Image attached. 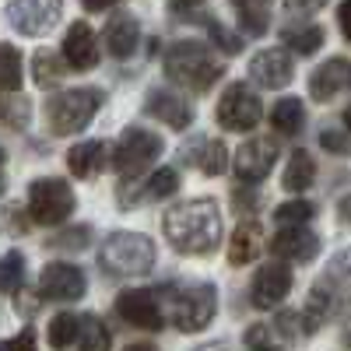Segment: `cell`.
I'll return each mask as SVG.
<instances>
[{
  "instance_id": "obj_1",
  "label": "cell",
  "mask_w": 351,
  "mask_h": 351,
  "mask_svg": "<svg viewBox=\"0 0 351 351\" xmlns=\"http://www.w3.org/2000/svg\"><path fill=\"white\" fill-rule=\"evenodd\" d=\"M162 232L176 253L186 256H208L218 243H221V215L218 204L211 197H197V200H183L176 208L165 211Z\"/></svg>"
},
{
  "instance_id": "obj_2",
  "label": "cell",
  "mask_w": 351,
  "mask_h": 351,
  "mask_svg": "<svg viewBox=\"0 0 351 351\" xmlns=\"http://www.w3.org/2000/svg\"><path fill=\"white\" fill-rule=\"evenodd\" d=\"M225 74V64L211 53L208 43H172L165 49V77L190 88V92H208L215 88V81H221Z\"/></svg>"
},
{
  "instance_id": "obj_3",
  "label": "cell",
  "mask_w": 351,
  "mask_h": 351,
  "mask_svg": "<svg viewBox=\"0 0 351 351\" xmlns=\"http://www.w3.org/2000/svg\"><path fill=\"white\" fill-rule=\"evenodd\" d=\"M99 267L109 278H137L155 267V243L141 232H112L99 250Z\"/></svg>"
},
{
  "instance_id": "obj_4",
  "label": "cell",
  "mask_w": 351,
  "mask_h": 351,
  "mask_svg": "<svg viewBox=\"0 0 351 351\" xmlns=\"http://www.w3.org/2000/svg\"><path fill=\"white\" fill-rule=\"evenodd\" d=\"M99 106H102L99 88H67V92H56L53 99H46V127L56 137L81 134L95 120Z\"/></svg>"
},
{
  "instance_id": "obj_5",
  "label": "cell",
  "mask_w": 351,
  "mask_h": 351,
  "mask_svg": "<svg viewBox=\"0 0 351 351\" xmlns=\"http://www.w3.org/2000/svg\"><path fill=\"white\" fill-rule=\"evenodd\" d=\"M215 309H218L215 285H186L172 295V324L183 334L204 330L215 319Z\"/></svg>"
},
{
  "instance_id": "obj_6",
  "label": "cell",
  "mask_w": 351,
  "mask_h": 351,
  "mask_svg": "<svg viewBox=\"0 0 351 351\" xmlns=\"http://www.w3.org/2000/svg\"><path fill=\"white\" fill-rule=\"evenodd\" d=\"M64 14V0H8L4 21L25 39H39L53 32Z\"/></svg>"
},
{
  "instance_id": "obj_7",
  "label": "cell",
  "mask_w": 351,
  "mask_h": 351,
  "mask_svg": "<svg viewBox=\"0 0 351 351\" xmlns=\"http://www.w3.org/2000/svg\"><path fill=\"white\" fill-rule=\"evenodd\" d=\"M28 215L39 225H60L74 215V190L64 180H36L28 186Z\"/></svg>"
},
{
  "instance_id": "obj_8",
  "label": "cell",
  "mask_w": 351,
  "mask_h": 351,
  "mask_svg": "<svg viewBox=\"0 0 351 351\" xmlns=\"http://www.w3.org/2000/svg\"><path fill=\"white\" fill-rule=\"evenodd\" d=\"M165 152V141L152 130H144V127H127L120 144H116V155H112V165L120 176H141L144 169H148L158 155Z\"/></svg>"
},
{
  "instance_id": "obj_9",
  "label": "cell",
  "mask_w": 351,
  "mask_h": 351,
  "mask_svg": "<svg viewBox=\"0 0 351 351\" xmlns=\"http://www.w3.org/2000/svg\"><path fill=\"white\" fill-rule=\"evenodd\" d=\"M263 120V102L260 95L253 92L250 84L236 81V84H228L221 99H218V123L225 130H253L256 123Z\"/></svg>"
},
{
  "instance_id": "obj_10",
  "label": "cell",
  "mask_w": 351,
  "mask_h": 351,
  "mask_svg": "<svg viewBox=\"0 0 351 351\" xmlns=\"http://www.w3.org/2000/svg\"><path fill=\"white\" fill-rule=\"evenodd\" d=\"M116 313L137 330H162L165 327V313H162V302H158V291H152V288H127V291H120V295H116Z\"/></svg>"
},
{
  "instance_id": "obj_11",
  "label": "cell",
  "mask_w": 351,
  "mask_h": 351,
  "mask_svg": "<svg viewBox=\"0 0 351 351\" xmlns=\"http://www.w3.org/2000/svg\"><path fill=\"white\" fill-rule=\"evenodd\" d=\"M88 291V281H84V271L74 267V263H46L43 274H39V295L49 299V302H77Z\"/></svg>"
},
{
  "instance_id": "obj_12",
  "label": "cell",
  "mask_w": 351,
  "mask_h": 351,
  "mask_svg": "<svg viewBox=\"0 0 351 351\" xmlns=\"http://www.w3.org/2000/svg\"><path fill=\"white\" fill-rule=\"evenodd\" d=\"M278 162V141L271 137H250L236 152V176L239 183H260L263 176H271Z\"/></svg>"
},
{
  "instance_id": "obj_13",
  "label": "cell",
  "mask_w": 351,
  "mask_h": 351,
  "mask_svg": "<svg viewBox=\"0 0 351 351\" xmlns=\"http://www.w3.org/2000/svg\"><path fill=\"white\" fill-rule=\"evenodd\" d=\"M274 256L291 260V263H309L319 253V236L309 225H281L271 239Z\"/></svg>"
},
{
  "instance_id": "obj_14",
  "label": "cell",
  "mask_w": 351,
  "mask_h": 351,
  "mask_svg": "<svg viewBox=\"0 0 351 351\" xmlns=\"http://www.w3.org/2000/svg\"><path fill=\"white\" fill-rule=\"evenodd\" d=\"M288 291H291V271H288V263H263V267L253 274L250 299H253L256 309H271V306L285 302Z\"/></svg>"
},
{
  "instance_id": "obj_15",
  "label": "cell",
  "mask_w": 351,
  "mask_h": 351,
  "mask_svg": "<svg viewBox=\"0 0 351 351\" xmlns=\"http://www.w3.org/2000/svg\"><path fill=\"white\" fill-rule=\"evenodd\" d=\"M64 64L74 71H92L99 64V39L88 21H74L64 36Z\"/></svg>"
},
{
  "instance_id": "obj_16",
  "label": "cell",
  "mask_w": 351,
  "mask_h": 351,
  "mask_svg": "<svg viewBox=\"0 0 351 351\" xmlns=\"http://www.w3.org/2000/svg\"><path fill=\"white\" fill-rule=\"evenodd\" d=\"M250 77H253V84L278 92V88H285L291 81V56L285 49H260L250 60Z\"/></svg>"
},
{
  "instance_id": "obj_17",
  "label": "cell",
  "mask_w": 351,
  "mask_h": 351,
  "mask_svg": "<svg viewBox=\"0 0 351 351\" xmlns=\"http://www.w3.org/2000/svg\"><path fill=\"white\" fill-rule=\"evenodd\" d=\"M263 246H267V239H263V225L246 218L236 225V232H232V239H228V263L232 267H243V263H253Z\"/></svg>"
},
{
  "instance_id": "obj_18",
  "label": "cell",
  "mask_w": 351,
  "mask_h": 351,
  "mask_svg": "<svg viewBox=\"0 0 351 351\" xmlns=\"http://www.w3.org/2000/svg\"><path fill=\"white\" fill-rule=\"evenodd\" d=\"M144 109H148L152 116H158L162 123H169L172 130H186L193 123V109L180 95L165 92V88H152L148 99H144Z\"/></svg>"
},
{
  "instance_id": "obj_19",
  "label": "cell",
  "mask_w": 351,
  "mask_h": 351,
  "mask_svg": "<svg viewBox=\"0 0 351 351\" xmlns=\"http://www.w3.org/2000/svg\"><path fill=\"white\" fill-rule=\"evenodd\" d=\"M334 302H337V288H334V278H324V281H316V288L309 291V302L306 309L299 313V324L306 334H316L319 327L330 319L334 313Z\"/></svg>"
},
{
  "instance_id": "obj_20",
  "label": "cell",
  "mask_w": 351,
  "mask_h": 351,
  "mask_svg": "<svg viewBox=\"0 0 351 351\" xmlns=\"http://www.w3.org/2000/svg\"><path fill=\"white\" fill-rule=\"evenodd\" d=\"M348 88V60L344 56H330L327 64H319L313 74H309V95L316 102H330L337 92Z\"/></svg>"
},
{
  "instance_id": "obj_21",
  "label": "cell",
  "mask_w": 351,
  "mask_h": 351,
  "mask_svg": "<svg viewBox=\"0 0 351 351\" xmlns=\"http://www.w3.org/2000/svg\"><path fill=\"white\" fill-rule=\"evenodd\" d=\"M141 43V21L134 14H116L106 25V49L116 56V60H127V56L137 49Z\"/></svg>"
},
{
  "instance_id": "obj_22",
  "label": "cell",
  "mask_w": 351,
  "mask_h": 351,
  "mask_svg": "<svg viewBox=\"0 0 351 351\" xmlns=\"http://www.w3.org/2000/svg\"><path fill=\"white\" fill-rule=\"evenodd\" d=\"M106 155H109V148L102 141H81L67 152V169L77 176V180H92L95 172H102Z\"/></svg>"
},
{
  "instance_id": "obj_23",
  "label": "cell",
  "mask_w": 351,
  "mask_h": 351,
  "mask_svg": "<svg viewBox=\"0 0 351 351\" xmlns=\"http://www.w3.org/2000/svg\"><path fill=\"white\" fill-rule=\"evenodd\" d=\"M313 180H316V162H313V155L309 152H295L288 158V165H285V176H281V183H285V190L288 193H302V190H309L313 186Z\"/></svg>"
},
{
  "instance_id": "obj_24",
  "label": "cell",
  "mask_w": 351,
  "mask_h": 351,
  "mask_svg": "<svg viewBox=\"0 0 351 351\" xmlns=\"http://www.w3.org/2000/svg\"><path fill=\"white\" fill-rule=\"evenodd\" d=\"M271 127H274L278 134H285V137L302 134V127H306V106H302L299 99H281V102H274V109H271Z\"/></svg>"
},
{
  "instance_id": "obj_25",
  "label": "cell",
  "mask_w": 351,
  "mask_h": 351,
  "mask_svg": "<svg viewBox=\"0 0 351 351\" xmlns=\"http://www.w3.org/2000/svg\"><path fill=\"white\" fill-rule=\"evenodd\" d=\"M67 74V64H64V56L60 53H53V49H39L32 56V77L39 88H56L64 81Z\"/></svg>"
},
{
  "instance_id": "obj_26",
  "label": "cell",
  "mask_w": 351,
  "mask_h": 351,
  "mask_svg": "<svg viewBox=\"0 0 351 351\" xmlns=\"http://www.w3.org/2000/svg\"><path fill=\"white\" fill-rule=\"evenodd\" d=\"M267 4L271 0H232V8L239 11V28L246 36L267 32Z\"/></svg>"
},
{
  "instance_id": "obj_27",
  "label": "cell",
  "mask_w": 351,
  "mask_h": 351,
  "mask_svg": "<svg viewBox=\"0 0 351 351\" xmlns=\"http://www.w3.org/2000/svg\"><path fill=\"white\" fill-rule=\"evenodd\" d=\"M77 330H81V319H77L74 313H56V316L49 319V330H46L49 348H53V351H67V348L77 341Z\"/></svg>"
},
{
  "instance_id": "obj_28",
  "label": "cell",
  "mask_w": 351,
  "mask_h": 351,
  "mask_svg": "<svg viewBox=\"0 0 351 351\" xmlns=\"http://www.w3.org/2000/svg\"><path fill=\"white\" fill-rule=\"evenodd\" d=\"M285 46L299 56H313L324 46V28L319 25H299V28H285Z\"/></svg>"
},
{
  "instance_id": "obj_29",
  "label": "cell",
  "mask_w": 351,
  "mask_h": 351,
  "mask_svg": "<svg viewBox=\"0 0 351 351\" xmlns=\"http://www.w3.org/2000/svg\"><path fill=\"white\" fill-rule=\"evenodd\" d=\"M21 88V53L11 43H0V92L14 95Z\"/></svg>"
},
{
  "instance_id": "obj_30",
  "label": "cell",
  "mask_w": 351,
  "mask_h": 351,
  "mask_svg": "<svg viewBox=\"0 0 351 351\" xmlns=\"http://www.w3.org/2000/svg\"><path fill=\"white\" fill-rule=\"evenodd\" d=\"M77 344H81V351H109L112 348V334H109V327L102 324V319L88 316V319H81Z\"/></svg>"
},
{
  "instance_id": "obj_31",
  "label": "cell",
  "mask_w": 351,
  "mask_h": 351,
  "mask_svg": "<svg viewBox=\"0 0 351 351\" xmlns=\"http://www.w3.org/2000/svg\"><path fill=\"white\" fill-rule=\"evenodd\" d=\"M28 116H32V102H28L25 95L0 99V127H8V130H25V127H28Z\"/></svg>"
},
{
  "instance_id": "obj_32",
  "label": "cell",
  "mask_w": 351,
  "mask_h": 351,
  "mask_svg": "<svg viewBox=\"0 0 351 351\" xmlns=\"http://www.w3.org/2000/svg\"><path fill=\"white\" fill-rule=\"evenodd\" d=\"M25 281V256L18 250L0 256V291H21Z\"/></svg>"
},
{
  "instance_id": "obj_33",
  "label": "cell",
  "mask_w": 351,
  "mask_h": 351,
  "mask_svg": "<svg viewBox=\"0 0 351 351\" xmlns=\"http://www.w3.org/2000/svg\"><path fill=\"white\" fill-rule=\"evenodd\" d=\"M88 243H92V228L88 225H74V228H64V232H56V236L46 239V250H84Z\"/></svg>"
},
{
  "instance_id": "obj_34",
  "label": "cell",
  "mask_w": 351,
  "mask_h": 351,
  "mask_svg": "<svg viewBox=\"0 0 351 351\" xmlns=\"http://www.w3.org/2000/svg\"><path fill=\"white\" fill-rule=\"evenodd\" d=\"M313 204L309 200H302V197H295V200H288V204H281V208H274V221L278 225H306L309 218H313Z\"/></svg>"
},
{
  "instance_id": "obj_35",
  "label": "cell",
  "mask_w": 351,
  "mask_h": 351,
  "mask_svg": "<svg viewBox=\"0 0 351 351\" xmlns=\"http://www.w3.org/2000/svg\"><path fill=\"white\" fill-rule=\"evenodd\" d=\"M204 176H221L228 169V152H225V144L221 141H204V155L197 158Z\"/></svg>"
},
{
  "instance_id": "obj_36",
  "label": "cell",
  "mask_w": 351,
  "mask_h": 351,
  "mask_svg": "<svg viewBox=\"0 0 351 351\" xmlns=\"http://www.w3.org/2000/svg\"><path fill=\"white\" fill-rule=\"evenodd\" d=\"M176 190H180V172H176V169H158L148 180V197H155V200L172 197Z\"/></svg>"
},
{
  "instance_id": "obj_37",
  "label": "cell",
  "mask_w": 351,
  "mask_h": 351,
  "mask_svg": "<svg viewBox=\"0 0 351 351\" xmlns=\"http://www.w3.org/2000/svg\"><path fill=\"white\" fill-rule=\"evenodd\" d=\"M204 21H208V32H211V39L218 43V49H225V53H239V39H236V36H228L218 18H204Z\"/></svg>"
},
{
  "instance_id": "obj_38",
  "label": "cell",
  "mask_w": 351,
  "mask_h": 351,
  "mask_svg": "<svg viewBox=\"0 0 351 351\" xmlns=\"http://www.w3.org/2000/svg\"><path fill=\"white\" fill-rule=\"evenodd\" d=\"M232 204H236V211L239 215H246V218H253V211H256V193L250 190V186H236V190H232Z\"/></svg>"
},
{
  "instance_id": "obj_39",
  "label": "cell",
  "mask_w": 351,
  "mask_h": 351,
  "mask_svg": "<svg viewBox=\"0 0 351 351\" xmlns=\"http://www.w3.org/2000/svg\"><path fill=\"white\" fill-rule=\"evenodd\" d=\"M319 144H324V152H330V155H344V152H348V134L324 127V134H319Z\"/></svg>"
},
{
  "instance_id": "obj_40",
  "label": "cell",
  "mask_w": 351,
  "mask_h": 351,
  "mask_svg": "<svg viewBox=\"0 0 351 351\" xmlns=\"http://www.w3.org/2000/svg\"><path fill=\"white\" fill-rule=\"evenodd\" d=\"M0 351H36V334L32 330H21L18 337L4 341V348H0Z\"/></svg>"
},
{
  "instance_id": "obj_41",
  "label": "cell",
  "mask_w": 351,
  "mask_h": 351,
  "mask_svg": "<svg viewBox=\"0 0 351 351\" xmlns=\"http://www.w3.org/2000/svg\"><path fill=\"white\" fill-rule=\"evenodd\" d=\"M324 4H327V0H285V11L288 14H313Z\"/></svg>"
},
{
  "instance_id": "obj_42",
  "label": "cell",
  "mask_w": 351,
  "mask_h": 351,
  "mask_svg": "<svg viewBox=\"0 0 351 351\" xmlns=\"http://www.w3.org/2000/svg\"><path fill=\"white\" fill-rule=\"evenodd\" d=\"M278 327H281V334H285V337H295L299 313H291V309H288V313H281V316H278Z\"/></svg>"
},
{
  "instance_id": "obj_43",
  "label": "cell",
  "mask_w": 351,
  "mask_h": 351,
  "mask_svg": "<svg viewBox=\"0 0 351 351\" xmlns=\"http://www.w3.org/2000/svg\"><path fill=\"white\" fill-rule=\"evenodd\" d=\"M8 218H11V228H14V232H28V221H21L25 215H21L18 208H11V211H8Z\"/></svg>"
},
{
  "instance_id": "obj_44",
  "label": "cell",
  "mask_w": 351,
  "mask_h": 351,
  "mask_svg": "<svg viewBox=\"0 0 351 351\" xmlns=\"http://www.w3.org/2000/svg\"><path fill=\"white\" fill-rule=\"evenodd\" d=\"M263 337H267V327H253V330L246 334V341H250L253 348H263Z\"/></svg>"
},
{
  "instance_id": "obj_45",
  "label": "cell",
  "mask_w": 351,
  "mask_h": 351,
  "mask_svg": "<svg viewBox=\"0 0 351 351\" xmlns=\"http://www.w3.org/2000/svg\"><path fill=\"white\" fill-rule=\"evenodd\" d=\"M112 4H116V0H84V8H88V11H109Z\"/></svg>"
},
{
  "instance_id": "obj_46",
  "label": "cell",
  "mask_w": 351,
  "mask_h": 351,
  "mask_svg": "<svg viewBox=\"0 0 351 351\" xmlns=\"http://www.w3.org/2000/svg\"><path fill=\"white\" fill-rule=\"evenodd\" d=\"M337 21H341V32L348 36V4H341V14H337Z\"/></svg>"
},
{
  "instance_id": "obj_47",
  "label": "cell",
  "mask_w": 351,
  "mask_h": 351,
  "mask_svg": "<svg viewBox=\"0 0 351 351\" xmlns=\"http://www.w3.org/2000/svg\"><path fill=\"white\" fill-rule=\"evenodd\" d=\"M123 351H155V348H152V344H127Z\"/></svg>"
},
{
  "instance_id": "obj_48",
  "label": "cell",
  "mask_w": 351,
  "mask_h": 351,
  "mask_svg": "<svg viewBox=\"0 0 351 351\" xmlns=\"http://www.w3.org/2000/svg\"><path fill=\"white\" fill-rule=\"evenodd\" d=\"M197 351H228V344H208V348H197Z\"/></svg>"
},
{
  "instance_id": "obj_49",
  "label": "cell",
  "mask_w": 351,
  "mask_h": 351,
  "mask_svg": "<svg viewBox=\"0 0 351 351\" xmlns=\"http://www.w3.org/2000/svg\"><path fill=\"white\" fill-rule=\"evenodd\" d=\"M4 190H8V176H4V169H0V197H4Z\"/></svg>"
},
{
  "instance_id": "obj_50",
  "label": "cell",
  "mask_w": 351,
  "mask_h": 351,
  "mask_svg": "<svg viewBox=\"0 0 351 351\" xmlns=\"http://www.w3.org/2000/svg\"><path fill=\"white\" fill-rule=\"evenodd\" d=\"M256 351H278V348H256Z\"/></svg>"
},
{
  "instance_id": "obj_51",
  "label": "cell",
  "mask_w": 351,
  "mask_h": 351,
  "mask_svg": "<svg viewBox=\"0 0 351 351\" xmlns=\"http://www.w3.org/2000/svg\"><path fill=\"white\" fill-rule=\"evenodd\" d=\"M186 4H193V0H186Z\"/></svg>"
},
{
  "instance_id": "obj_52",
  "label": "cell",
  "mask_w": 351,
  "mask_h": 351,
  "mask_svg": "<svg viewBox=\"0 0 351 351\" xmlns=\"http://www.w3.org/2000/svg\"><path fill=\"white\" fill-rule=\"evenodd\" d=\"M0 158H4V155H0Z\"/></svg>"
}]
</instances>
